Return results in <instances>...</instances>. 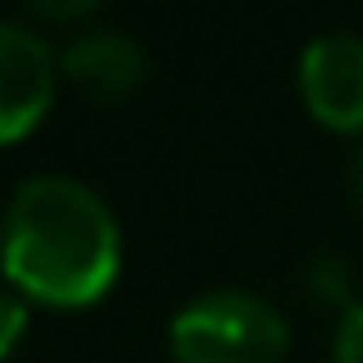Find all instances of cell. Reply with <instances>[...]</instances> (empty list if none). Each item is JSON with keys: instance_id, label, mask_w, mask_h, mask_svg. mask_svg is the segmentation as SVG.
Instances as JSON below:
<instances>
[{"instance_id": "6da1fadb", "label": "cell", "mask_w": 363, "mask_h": 363, "mask_svg": "<svg viewBox=\"0 0 363 363\" xmlns=\"http://www.w3.org/2000/svg\"><path fill=\"white\" fill-rule=\"evenodd\" d=\"M115 209L70 174H30L0 214V279L45 308H85L120 279Z\"/></svg>"}, {"instance_id": "7a4b0ae2", "label": "cell", "mask_w": 363, "mask_h": 363, "mask_svg": "<svg viewBox=\"0 0 363 363\" xmlns=\"http://www.w3.org/2000/svg\"><path fill=\"white\" fill-rule=\"evenodd\" d=\"M174 363H284L289 323L249 289H209L169 318Z\"/></svg>"}, {"instance_id": "3957f363", "label": "cell", "mask_w": 363, "mask_h": 363, "mask_svg": "<svg viewBox=\"0 0 363 363\" xmlns=\"http://www.w3.org/2000/svg\"><path fill=\"white\" fill-rule=\"evenodd\" d=\"M55 90L60 50L21 21H0V145L26 140L50 115Z\"/></svg>"}, {"instance_id": "277c9868", "label": "cell", "mask_w": 363, "mask_h": 363, "mask_svg": "<svg viewBox=\"0 0 363 363\" xmlns=\"http://www.w3.org/2000/svg\"><path fill=\"white\" fill-rule=\"evenodd\" d=\"M298 100L323 130L363 140V35L333 30L308 40L298 55Z\"/></svg>"}, {"instance_id": "5b68a950", "label": "cell", "mask_w": 363, "mask_h": 363, "mask_svg": "<svg viewBox=\"0 0 363 363\" xmlns=\"http://www.w3.org/2000/svg\"><path fill=\"white\" fill-rule=\"evenodd\" d=\"M150 70V55L125 30H80L60 45V80H75L95 100L130 95Z\"/></svg>"}, {"instance_id": "8992f818", "label": "cell", "mask_w": 363, "mask_h": 363, "mask_svg": "<svg viewBox=\"0 0 363 363\" xmlns=\"http://www.w3.org/2000/svg\"><path fill=\"white\" fill-rule=\"evenodd\" d=\"M26 328H30V298H21L11 284H0V363L21 348Z\"/></svg>"}, {"instance_id": "52a82bcc", "label": "cell", "mask_w": 363, "mask_h": 363, "mask_svg": "<svg viewBox=\"0 0 363 363\" xmlns=\"http://www.w3.org/2000/svg\"><path fill=\"white\" fill-rule=\"evenodd\" d=\"M333 363H363V303H353L333 333Z\"/></svg>"}, {"instance_id": "ba28073f", "label": "cell", "mask_w": 363, "mask_h": 363, "mask_svg": "<svg viewBox=\"0 0 363 363\" xmlns=\"http://www.w3.org/2000/svg\"><path fill=\"white\" fill-rule=\"evenodd\" d=\"M40 21H85L95 16V0H75V6H35Z\"/></svg>"}, {"instance_id": "9c48e42d", "label": "cell", "mask_w": 363, "mask_h": 363, "mask_svg": "<svg viewBox=\"0 0 363 363\" xmlns=\"http://www.w3.org/2000/svg\"><path fill=\"white\" fill-rule=\"evenodd\" d=\"M348 189H353V199L363 209V140H358V155H353V169H348Z\"/></svg>"}]
</instances>
